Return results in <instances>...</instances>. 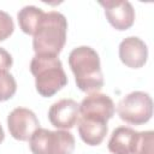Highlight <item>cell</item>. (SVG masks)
<instances>
[{"label": "cell", "mask_w": 154, "mask_h": 154, "mask_svg": "<svg viewBox=\"0 0 154 154\" xmlns=\"http://www.w3.org/2000/svg\"><path fill=\"white\" fill-rule=\"evenodd\" d=\"M107 131L108 126L105 122L78 119V134L82 141L88 146H99L105 140Z\"/></svg>", "instance_id": "cell-12"}, {"label": "cell", "mask_w": 154, "mask_h": 154, "mask_svg": "<svg viewBox=\"0 0 154 154\" xmlns=\"http://www.w3.org/2000/svg\"><path fill=\"white\" fill-rule=\"evenodd\" d=\"M17 90L14 77L8 72H0V102L11 99Z\"/></svg>", "instance_id": "cell-14"}, {"label": "cell", "mask_w": 154, "mask_h": 154, "mask_svg": "<svg viewBox=\"0 0 154 154\" xmlns=\"http://www.w3.org/2000/svg\"><path fill=\"white\" fill-rule=\"evenodd\" d=\"M140 132L128 126H119L113 130L109 141L108 150L112 154H136Z\"/></svg>", "instance_id": "cell-11"}, {"label": "cell", "mask_w": 154, "mask_h": 154, "mask_svg": "<svg viewBox=\"0 0 154 154\" xmlns=\"http://www.w3.org/2000/svg\"><path fill=\"white\" fill-rule=\"evenodd\" d=\"M69 65L75 75L77 87L88 94L99 93L103 87V75L100 58L89 46H79L71 51Z\"/></svg>", "instance_id": "cell-1"}, {"label": "cell", "mask_w": 154, "mask_h": 154, "mask_svg": "<svg viewBox=\"0 0 154 154\" xmlns=\"http://www.w3.org/2000/svg\"><path fill=\"white\" fill-rule=\"evenodd\" d=\"M67 20L57 11L43 13L32 38V47L36 54L55 55L61 52L66 42Z\"/></svg>", "instance_id": "cell-2"}, {"label": "cell", "mask_w": 154, "mask_h": 154, "mask_svg": "<svg viewBox=\"0 0 154 154\" xmlns=\"http://www.w3.org/2000/svg\"><path fill=\"white\" fill-rule=\"evenodd\" d=\"M30 71L35 77L36 90L43 97L53 96L67 84L63 64L55 55L35 54L30 63Z\"/></svg>", "instance_id": "cell-3"}, {"label": "cell", "mask_w": 154, "mask_h": 154, "mask_svg": "<svg viewBox=\"0 0 154 154\" xmlns=\"http://www.w3.org/2000/svg\"><path fill=\"white\" fill-rule=\"evenodd\" d=\"M43 13L45 12L41 8L32 5L24 6L22 10H19L17 18H18V24L22 31L28 35H34Z\"/></svg>", "instance_id": "cell-13"}, {"label": "cell", "mask_w": 154, "mask_h": 154, "mask_svg": "<svg viewBox=\"0 0 154 154\" xmlns=\"http://www.w3.org/2000/svg\"><path fill=\"white\" fill-rule=\"evenodd\" d=\"M116 106L113 100L101 93L85 96L79 103V118L107 123L114 114Z\"/></svg>", "instance_id": "cell-6"}, {"label": "cell", "mask_w": 154, "mask_h": 154, "mask_svg": "<svg viewBox=\"0 0 154 154\" xmlns=\"http://www.w3.org/2000/svg\"><path fill=\"white\" fill-rule=\"evenodd\" d=\"M48 119L57 129H72L79 119V105L72 99H61L49 107Z\"/></svg>", "instance_id": "cell-8"}, {"label": "cell", "mask_w": 154, "mask_h": 154, "mask_svg": "<svg viewBox=\"0 0 154 154\" xmlns=\"http://www.w3.org/2000/svg\"><path fill=\"white\" fill-rule=\"evenodd\" d=\"M136 154H154V132L152 130L140 132Z\"/></svg>", "instance_id": "cell-15"}, {"label": "cell", "mask_w": 154, "mask_h": 154, "mask_svg": "<svg viewBox=\"0 0 154 154\" xmlns=\"http://www.w3.org/2000/svg\"><path fill=\"white\" fill-rule=\"evenodd\" d=\"M14 30V24L8 13L0 10V41L6 40L12 35Z\"/></svg>", "instance_id": "cell-16"}, {"label": "cell", "mask_w": 154, "mask_h": 154, "mask_svg": "<svg viewBox=\"0 0 154 154\" xmlns=\"http://www.w3.org/2000/svg\"><path fill=\"white\" fill-rule=\"evenodd\" d=\"M117 113L128 124H144L153 116V100L148 93L132 91L118 102Z\"/></svg>", "instance_id": "cell-5"}, {"label": "cell", "mask_w": 154, "mask_h": 154, "mask_svg": "<svg viewBox=\"0 0 154 154\" xmlns=\"http://www.w3.org/2000/svg\"><path fill=\"white\" fill-rule=\"evenodd\" d=\"M75 146L73 135L66 130L52 131L38 128L29 140L32 154H72Z\"/></svg>", "instance_id": "cell-4"}, {"label": "cell", "mask_w": 154, "mask_h": 154, "mask_svg": "<svg viewBox=\"0 0 154 154\" xmlns=\"http://www.w3.org/2000/svg\"><path fill=\"white\" fill-rule=\"evenodd\" d=\"M4 138H5V132H4V130H2V126L0 125V144L2 143Z\"/></svg>", "instance_id": "cell-18"}, {"label": "cell", "mask_w": 154, "mask_h": 154, "mask_svg": "<svg viewBox=\"0 0 154 154\" xmlns=\"http://www.w3.org/2000/svg\"><path fill=\"white\" fill-rule=\"evenodd\" d=\"M105 8L108 23L116 30H126L135 22V10L128 0H109L99 2Z\"/></svg>", "instance_id": "cell-9"}, {"label": "cell", "mask_w": 154, "mask_h": 154, "mask_svg": "<svg viewBox=\"0 0 154 154\" xmlns=\"http://www.w3.org/2000/svg\"><path fill=\"white\" fill-rule=\"evenodd\" d=\"M7 128L11 136L18 141H29L40 128L36 114L25 107H17L7 116Z\"/></svg>", "instance_id": "cell-7"}, {"label": "cell", "mask_w": 154, "mask_h": 154, "mask_svg": "<svg viewBox=\"0 0 154 154\" xmlns=\"http://www.w3.org/2000/svg\"><path fill=\"white\" fill-rule=\"evenodd\" d=\"M13 64L11 54L2 47H0V72H7Z\"/></svg>", "instance_id": "cell-17"}, {"label": "cell", "mask_w": 154, "mask_h": 154, "mask_svg": "<svg viewBox=\"0 0 154 154\" xmlns=\"http://www.w3.org/2000/svg\"><path fill=\"white\" fill-rule=\"evenodd\" d=\"M119 58L122 63L128 67L140 69L147 63V45L140 37L129 36L124 38L119 45Z\"/></svg>", "instance_id": "cell-10"}]
</instances>
